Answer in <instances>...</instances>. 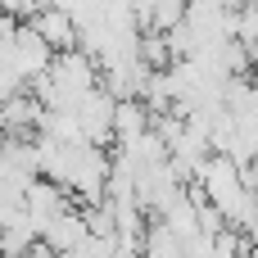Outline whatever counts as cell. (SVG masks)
Returning a JSON list of instances; mask_svg holds the SVG:
<instances>
[{
  "label": "cell",
  "mask_w": 258,
  "mask_h": 258,
  "mask_svg": "<svg viewBox=\"0 0 258 258\" xmlns=\"http://www.w3.org/2000/svg\"><path fill=\"white\" fill-rule=\"evenodd\" d=\"M145 258H181V240L159 222V227H150V240H145Z\"/></svg>",
  "instance_id": "1"
}]
</instances>
